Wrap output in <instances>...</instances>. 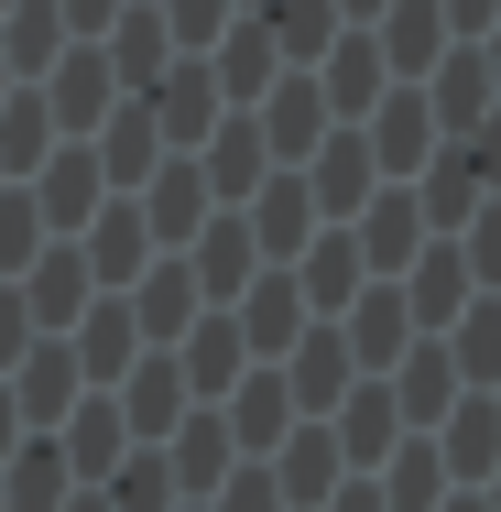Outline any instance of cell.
<instances>
[{
  "instance_id": "cell-18",
  "label": "cell",
  "mask_w": 501,
  "mask_h": 512,
  "mask_svg": "<svg viewBox=\"0 0 501 512\" xmlns=\"http://www.w3.org/2000/svg\"><path fill=\"white\" fill-rule=\"evenodd\" d=\"M175 371L197 382V393H229L240 371H251V338H240V316L218 306V316H197L186 338H175Z\"/></svg>"
},
{
  "instance_id": "cell-21",
  "label": "cell",
  "mask_w": 501,
  "mask_h": 512,
  "mask_svg": "<svg viewBox=\"0 0 501 512\" xmlns=\"http://www.w3.org/2000/svg\"><path fill=\"white\" fill-rule=\"evenodd\" d=\"M371 33H382V66H393V77H425V66H436V55H447V44H458V33H447V11H436V0H393V11H382V22H371Z\"/></svg>"
},
{
  "instance_id": "cell-20",
  "label": "cell",
  "mask_w": 501,
  "mask_h": 512,
  "mask_svg": "<svg viewBox=\"0 0 501 512\" xmlns=\"http://www.w3.org/2000/svg\"><path fill=\"white\" fill-rule=\"evenodd\" d=\"M338 480H349V447H338V425H295V436H284V469H273V491H284V502H327Z\"/></svg>"
},
{
  "instance_id": "cell-37",
  "label": "cell",
  "mask_w": 501,
  "mask_h": 512,
  "mask_svg": "<svg viewBox=\"0 0 501 512\" xmlns=\"http://www.w3.org/2000/svg\"><path fill=\"white\" fill-rule=\"evenodd\" d=\"M480 55H491V88H501V22H491V33H480Z\"/></svg>"
},
{
  "instance_id": "cell-6",
  "label": "cell",
  "mask_w": 501,
  "mask_h": 512,
  "mask_svg": "<svg viewBox=\"0 0 501 512\" xmlns=\"http://www.w3.org/2000/svg\"><path fill=\"white\" fill-rule=\"evenodd\" d=\"M338 327H349V360H360V371H393L403 349L425 338V327H414V306H403L393 284H360V295L338 306Z\"/></svg>"
},
{
  "instance_id": "cell-24",
  "label": "cell",
  "mask_w": 501,
  "mask_h": 512,
  "mask_svg": "<svg viewBox=\"0 0 501 512\" xmlns=\"http://www.w3.org/2000/svg\"><path fill=\"white\" fill-rule=\"evenodd\" d=\"M436 338H447V360H458V382H480V393L501 382V295H480V306H458L447 327H436Z\"/></svg>"
},
{
  "instance_id": "cell-2",
  "label": "cell",
  "mask_w": 501,
  "mask_h": 512,
  "mask_svg": "<svg viewBox=\"0 0 501 512\" xmlns=\"http://www.w3.org/2000/svg\"><path fill=\"white\" fill-rule=\"evenodd\" d=\"M360 142H371V164H382V175H414V164H425V153H436L447 131H436L425 88H414V77H393V88L371 99V131H360Z\"/></svg>"
},
{
  "instance_id": "cell-41",
  "label": "cell",
  "mask_w": 501,
  "mask_h": 512,
  "mask_svg": "<svg viewBox=\"0 0 501 512\" xmlns=\"http://www.w3.org/2000/svg\"><path fill=\"white\" fill-rule=\"evenodd\" d=\"M186 512H207V502H186Z\"/></svg>"
},
{
  "instance_id": "cell-31",
  "label": "cell",
  "mask_w": 501,
  "mask_h": 512,
  "mask_svg": "<svg viewBox=\"0 0 501 512\" xmlns=\"http://www.w3.org/2000/svg\"><path fill=\"white\" fill-rule=\"evenodd\" d=\"M207 512H284V491H273V458H262V469H229V480L207 491Z\"/></svg>"
},
{
  "instance_id": "cell-16",
  "label": "cell",
  "mask_w": 501,
  "mask_h": 512,
  "mask_svg": "<svg viewBox=\"0 0 501 512\" xmlns=\"http://www.w3.org/2000/svg\"><path fill=\"white\" fill-rule=\"evenodd\" d=\"M240 218H251L262 262H295L305 240H316V197H305V175H262V197L240 207Z\"/></svg>"
},
{
  "instance_id": "cell-27",
  "label": "cell",
  "mask_w": 501,
  "mask_h": 512,
  "mask_svg": "<svg viewBox=\"0 0 501 512\" xmlns=\"http://www.w3.org/2000/svg\"><path fill=\"white\" fill-rule=\"evenodd\" d=\"M382 502H393V512H436V502H447V458H436V436H403L393 458H382Z\"/></svg>"
},
{
  "instance_id": "cell-28",
  "label": "cell",
  "mask_w": 501,
  "mask_h": 512,
  "mask_svg": "<svg viewBox=\"0 0 501 512\" xmlns=\"http://www.w3.org/2000/svg\"><path fill=\"white\" fill-rule=\"evenodd\" d=\"M262 33H273V55H327L349 22H338V0H262Z\"/></svg>"
},
{
  "instance_id": "cell-10",
  "label": "cell",
  "mask_w": 501,
  "mask_h": 512,
  "mask_svg": "<svg viewBox=\"0 0 501 512\" xmlns=\"http://www.w3.org/2000/svg\"><path fill=\"white\" fill-rule=\"evenodd\" d=\"M251 120H262V142H273V164H305V153L327 142V120H338V109H327V88H305V77H273Z\"/></svg>"
},
{
  "instance_id": "cell-4",
  "label": "cell",
  "mask_w": 501,
  "mask_h": 512,
  "mask_svg": "<svg viewBox=\"0 0 501 512\" xmlns=\"http://www.w3.org/2000/svg\"><path fill=\"white\" fill-rule=\"evenodd\" d=\"M284 360H295V371H284V382H295V414H338V404H349V382H360V360H349V327H338V316H316Z\"/></svg>"
},
{
  "instance_id": "cell-25",
  "label": "cell",
  "mask_w": 501,
  "mask_h": 512,
  "mask_svg": "<svg viewBox=\"0 0 501 512\" xmlns=\"http://www.w3.org/2000/svg\"><path fill=\"white\" fill-rule=\"evenodd\" d=\"M305 251H316V262L295 273V284H305V306H316V316H338L349 295H360V273H371V262H360V240H349V229H316Z\"/></svg>"
},
{
  "instance_id": "cell-7",
  "label": "cell",
  "mask_w": 501,
  "mask_h": 512,
  "mask_svg": "<svg viewBox=\"0 0 501 512\" xmlns=\"http://www.w3.org/2000/svg\"><path fill=\"white\" fill-rule=\"evenodd\" d=\"M371 175H382V164H371V142L338 120V131L316 142V186H305V197H316V218H327V229H349V218L371 207Z\"/></svg>"
},
{
  "instance_id": "cell-33",
  "label": "cell",
  "mask_w": 501,
  "mask_h": 512,
  "mask_svg": "<svg viewBox=\"0 0 501 512\" xmlns=\"http://www.w3.org/2000/svg\"><path fill=\"white\" fill-rule=\"evenodd\" d=\"M153 11H164L175 44H218V33H229V0H153Z\"/></svg>"
},
{
  "instance_id": "cell-14",
  "label": "cell",
  "mask_w": 501,
  "mask_h": 512,
  "mask_svg": "<svg viewBox=\"0 0 501 512\" xmlns=\"http://www.w3.org/2000/svg\"><path fill=\"white\" fill-rule=\"evenodd\" d=\"M403 306H414V327L436 338L447 316L469 306V251H458V240H425V251L403 262Z\"/></svg>"
},
{
  "instance_id": "cell-8",
  "label": "cell",
  "mask_w": 501,
  "mask_h": 512,
  "mask_svg": "<svg viewBox=\"0 0 501 512\" xmlns=\"http://www.w3.org/2000/svg\"><path fill=\"white\" fill-rule=\"evenodd\" d=\"M229 436H240V447H262V458H273V447H284V436H295V382H284V371H273V360H251V371H240V382H229Z\"/></svg>"
},
{
  "instance_id": "cell-13",
  "label": "cell",
  "mask_w": 501,
  "mask_h": 512,
  "mask_svg": "<svg viewBox=\"0 0 501 512\" xmlns=\"http://www.w3.org/2000/svg\"><path fill=\"white\" fill-rule=\"evenodd\" d=\"M349 240H360V262H371V273H403V262L425 251V197H414V186L371 197L360 218H349Z\"/></svg>"
},
{
  "instance_id": "cell-5",
  "label": "cell",
  "mask_w": 501,
  "mask_h": 512,
  "mask_svg": "<svg viewBox=\"0 0 501 512\" xmlns=\"http://www.w3.org/2000/svg\"><path fill=\"white\" fill-rule=\"evenodd\" d=\"M240 338H251V360H284V349H295L305 327H316V306H305V284L295 273H284V262H273V273H251V295H240Z\"/></svg>"
},
{
  "instance_id": "cell-30",
  "label": "cell",
  "mask_w": 501,
  "mask_h": 512,
  "mask_svg": "<svg viewBox=\"0 0 501 512\" xmlns=\"http://www.w3.org/2000/svg\"><path fill=\"white\" fill-rule=\"evenodd\" d=\"M120 512H175V458L164 447H142V469L120 480Z\"/></svg>"
},
{
  "instance_id": "cell-38",
  "label": "cell",
  "mask_w": 501,
  "mask_h": 512,
  "mask_svg": "<svg viewBox=\"0 0 501 512\" xmlns=\"http://www.w3.org/2000/svg\"><path fill=\"white\" fill-rule=\"evenodd\" d=\"M447 512H491V502H480V491H458V502H447Z\"/></svg>"
},
{
  "instance_id": "cell-34",
  "label": "cell",
  "mask_w": 501,
  "mask_h": 512,
  "mask_svg": "<svg viewBox=\"0 0 501 512\" xmlns=\"http://www.w3.org/2000/svg\"><path fill=\"white\" fill-rule=\"evenodd\" d=\"M436 11H447V33H458V44H480V33L501 22V0H436Z\"/></svg>"
},
{
  "instance_id": "cell-23",
  "label": "cell",
  "mask_w": 501,
  "mask_h": 512,
  "mask_svg": "<svg viewBox=\"0 0 501 512\" xmlns=\"http://www.w3.org/2000/svg\"><path fill=\"white\" fill-rule=\"evenodd\" d=\"M131 327H142V349H175L197 327V273L186 262H142V316Z\"/></svg>"
},
{
  "instance_id": "cell-32",
  "label": "cell",
  "mask_w": 501,
  "mask_h": 512,
  "mask_svg": "<svg viewBox=\"0 0 501 512\" xmlns=\"http://www.w3.org/2000/svg\"><path fill=\"white\" fill-rule=\"evenodd\" d=\"M164 240H153V218H109L99 229V273H131V262H153Z\"/></svg>"
},
{
  "instance_id": "cell-15",
  "label": "cell",
  "mask_w": 501,
  "mask_h": 512,
  "mask_svg": "<svg viewBox=\"0 0 501 512\" xmlns=\"http://www.w3.org/2000/svg\"><path fill=\"white\" fill-rule=\"evenodd\" d=\"M393 371H403V382H393L403 425H414V436H436V425H447V404H458V360H447V338H414Z\"/></svg>"
},
{
  "instance_id": "cell-35",
  "label": "cell",
  "mask_w": 501,
  "mask_h": 512,
  "mask_svg": "<svg viewBox=\"0 0 501 512\" xmlns=\"http://www.w3.org/2000/svg\"><path fill=\"white\" fill-rule=\"evenodd\" d=\"M327 512H393V502H382V480L360 469V480H338V491H327Z\"/></svg>"
},
{
  "instance_id": "cell-19",
  "label": "cell",
  "mask_w": 501,
  "mask_h": 512,
  "mask_svg": "<svg viewBox=\"0 0 501 512\" xmlns=\"http://www.w3.org/2000/svg\"><path fill=\"white\" fill-rule=\"evenodd\" d=\"M436 458H447L458 480H491V469H501V404H491V393H458V404H447Z\"/></svg>"
},
{
  "instance_id": "cell-3",
  "label": "cell",
  "mask_w": 501,
  "mask_h": 512,
  "mask_svg": "<svg viewBox=\"0 0 501 512\" xmlns=\"http://www.w3.org/2000/svg\"><path fill=\"white\" fill-rule=\"evenodd\" d=\"M186 273H197V295H218V306H240V295H251L262 240H251V218H240V207H218L197 240H186Z\"/></svg>"
},
{
  "instance_id": "cell-12",
  "label": "cell",
  "mask_w": 501,
  "mask_h": 512,
  "mask_svg": "<svg viewBox=\"0 0 501 512\" xmlns=\"http://www.w3.org/2000/svg\"><path fill=\"white\" fill-rule=\"evenodd\" d=\"M142 218H153V240H164V251H186V240L207 229V164H197V153H164V164H153Z\"/></svg>"
},
{
  "instance_id": "cell-39",
  "label": "cell",
  "mask_w": 501,
  "mask_h": 512,
  "mask_svg": "<svg viewBox=\"0 0 501 512\" xmlns=\"http://www.w3.org/2000/svg\"><path fill=\"white\" fill-rule=\"evenodd\" d=\"M480 502H491V512H501V469H491V491H480Z\"/></svg>"
},
{
  "instance_id": "cell-1",
  "label": "cell",
  "mask_w": 501,
  "mask_h": 512,
  "mask_svg": "<svg viewBox=\"0 0 501 512\" xmlns=\"http://www.w3.org/2000/svg\"><path fill=\"white\" fill-rule=\"evenodd\" d=\"M414 88H425V109H436V131H447V142H458V131H480V120L501 109V88H491V55H480V44H447V55H436V66L414 77Z\"/></svg>"
},
{
  "instance_id": "cell-29",
  "label": "cell",
  "mask_w": 501,
  "mask_h": 512,
  "mask_svg": "<svg viewBox=\"0 0 501 512\" xmlns=\"http://www.w3.org/2000/svg\"><path fill=\"white\" fill-rule=\"evenodd\" d=\"M458 251H469V284H491V295H501V197H480V207H469Z\"/></svg>"
},
{
  "instance_id": "cell-36",
  "label": "cell",
  "mask_w": 501,
  "mask_h": 512,
  "mask_svg": "<svg viewBox=\"0 0 501 512\" xmlns=\"http://www.w3.org/2000/svg\"><path fill=\"white\" fill-rule=\"evenodd\" d=\"M382 11H393V0H338V22H382Z\"/></svg>"
},
{
  "instance_id": "cell-9",
  "label": "cell",
  "mask_w": 501,
  "mask_h": 512,
  "mask_svg": "<svg viewBox=\"0 0 501 512\" xmlns=\"http://www.w3.org/2000/svg\"><path fill=\"white\" fill-rule=\"evenodd\" d=\"M327 425H338V447H349V469H382V458H393L403 436H414V425H403V404H393V382H382V371H371V382H349V404L327 414Z\"/></svg>"
},
{
  "instance_id": "cell-11",
  "label": "cell",
  "mask_w": 501,
  "mask_h": 512,
  "mask_svg": "<svg viewBox=\"0 0 501 512\" xmlns=\"http://www.w3.org/2000/svg\"><path fill=\"white\" fill-rule=\"evenodd\" d=\"M316 88H327V109H338V120H371V99L393 88V66H382V33H371V22H349V33L327 44V77H316Z\"/></svg>"
},
{
  "instance_id": "cell-26",
  "label": "cell",
  "mask_w": 501,
  "mask_h": 512,
  "mask_svg": "<svg viewBox=\"0 0 501 512\" xmlns=\"http://www.w3.org/2000/svg\"><path fill=\"white\" fill-rule=\"evenodd\" d=\"M175 414H186V371H175V349H142V382H131V436H142V447H164V436H175Z\"/></svg>"
},
{
  "instance_id": "cell-17",
  "label": "cell",
  "mask_w": 501,
  "mask_h": 512,
  "mask_svg": "<svg viewBox=\"0 0 501 512\" xmlns=\"http://www.w3.org/2000/svg\"><path fill=\"white\" fill-rule=\"evenodd\" d=\"M142 109H153V120H164V142H186V153H197L207 131H218V66H186V77H153V88H142Z\"/></svg>"
},
{
  "instance_id": "cell-22",
  "label": "cell",
  "mask_w": 501,
  "mask_h": 512,
  "mask_svg": "<svg viewBox=\"0 0 501 512\" xmlns=\"http://www.w3.org/2000/svg\"><path fill=\"white\" fill-rule=\"evenodd\" d=\"M164 458H175V491H218L229 480V458H240V436H229V414H186L175 436H164Z\"/></svg>"
},
{
  "instance_id": "cell-40",
  "label": "cell",
  "mask_w": 501,
  "mask_h": 512,
  "mask_svg": "<svg viewBox=\"0 0 501 512\" xmlns=\"http://www.w3.org/2000/svg\"><path fill=\"white\" fill-rule=\"evenodd\" d=\"M491 404H501V382H491Z\"/></svg>"
}]
</instances>
